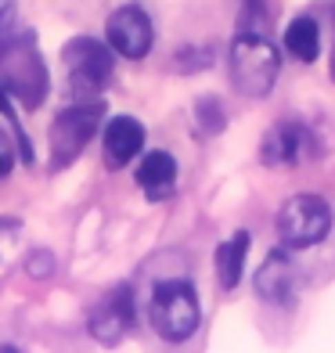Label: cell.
<instances>
[{
    "mask_svg": "<svg viewBox=\"0 0 335 353\" xmlns=\"http://www.w3.org/2000/svg\"><path fill=\"white\" fill-rule=\"evenodd\" d=\"M11 170V155H8V141L0 137V176H4Z\"/></svg>",
    "mask_w": 335,
    "mask_h": 353,
    "instance_id": "e0dca14e",
    "label": "cell"
},
{
    "mask_svg": "<svg viewBox=\"0 0 335 353\" xmlns=\"http://www.w3.org/2000/svg\"><path fill=\"white\" fill-rule=\"evenodd\" d=\"M101 116H105V105L101 101H79V105L65 108L51 123V155H54V166H69L72 159L83 152V144L101 126Z\"/></svg>",
    "mask_w": 335,
    "mask_h": 353,
    "instance_id": "8992f818",
    "label": "cell"
},
{
    "mask_svg": "<svg viewBox=\"0 0 335 353\" xmlns=\"http://www.w3.org/2000/svg\"><path fill=\"white\" fill-rule=\"evenodd\" d=\"M281 58L274 43L263 40L260 33H242L231 47V79L234 87L249 98H267L270 87L278 83Z\"/></svg>",
    "mask_w": 335,
    "mask_h": 353,
    "instance_id": "3957f363",
    "label": "cell"
},
{
    "mask_svg": "<svg viewBox=\"0 0 335 353\" xmlns=\"http://www.w3.org/2000/svg\"><path fill=\"white\" fill-rule=\"evenodd\" d=\"M307 144H310L307 126L296 123V119H281V123H274L263 134L260 159L267 166H292V163H299V159L307 155Z\"/></svg>",
    "mask_w": 335,
    "mask_h": 353,
    "instance_id": "30bf717a",
    "label": "cell"
},
{
    "mask_svg": "<svg viewBox=\"0 0 335 353\" xmlns=\"http://www.w3.org/2000/svg\"><path fill=\"white\" fill-rule=\"evenodd\" d=\"M199 123L205 126V134H220L223 130V112L213 98H202L199 101Z\"/></svg>",
    "mask_w": 335,
    "mask_h": 353,
    "instance_id": "2e32d148",
    "label": "cell"
},
{
    "mask_svg": "<svg viewBox=\"0 0 335 353\" xmlns=\"http://www.w3.org/2000/svg\"><path fill=\"white\" fill-rule=\"evenodd\" d=\"M101 148H105V163H108L112 170L126 166L141 148H145V126H141L134 116L108 119L105 137H101Z\"/></svg>",
    "mask_w": 335,
    "mask_h": 353,
    "instance_id": "8fae6325",
    "label": "cell"
},
{
    "mask_svg": "<svg viewBox=\"0 0 335 353\" xmlns=\"http://www.w3.org/2000/svg\"><path fill=\"white\" fill-rule=\"evenodd\" d=\"M0 116H4L8 123H11V130H14V137H19V152H22V159L29 163L33 159V148H29V141H26V134H22V126H19V116H14V108H11V94L0 87Z\"/></svg>",
    "mask_w": 335,
    "mask_h": 353,
    "instance_id": "9a60e30c",
    "label": "cell"
},
{
    "mask_svg": "<svg viewBox=\"0 0 335 353\" xmlns=\"http://www.w3.org/2000/svg\"><path fill=\"white\" fill-rule=\"evenodd\" d=\"M0 87L14 94L26 108H37L47 94V69L33 37L0 40Z\"/></svg>",
    "mask_w": 335,
    "mask_h": 353,
    "instance_id": "6da1fadb",
    "label": "cell"
},
{
    "mask_svg": "<svg viewBox=\"0 0 335 353\" xmlns=\"http://www.w3.org/2000/svg\"><path fill=\"white\" fill-rule=\"evenodd\" d=\"M134 325V292L119 285L116 292H108L90 314V335L105 346H116Z\"/></svg>",
    "mask_w": 335,
    "mask_h": 353,
    "instance_id": "ba28073f",
    "label": "cell"
},
{
    "mask_svg": "<svg viewBox=\"0 0 335 353\" xmlns=\"http://www.w3.org/2000/svg\"><path fill=\"white\" fill-rule=\"evenodd\" d=\"M285 47L299 61H317V54H321V29H317V22L310 14H299V19L289 22V29H285Z\"/></svg>",
    "mask_w": 335,
    "mask_h": 353,
    "instance_id": "5bb4252c",
    "label": "cell"
},
{
    "mask_svg": "<svg viewBox=\"0 0 335 353\" xmlns=\"http://www.w3.org/2000/svg\"><path fill=\"white\" fill-rule=\"evenodd\" d=\"M249 245H252L249 231H234L227 242L216 245V281H220V288H238L242 270H245Z\"/></svg>",
    "mask_w": 335,
    "mask_h": 353,
    "instance_id": "4fadbf2b",
    "label": "cell"
},
{
    "mask_svg": "<svg viewBox=\"0 0 335 353\" xmlns=\"http://www.w3.org/2000/svg\"><path fill=\"white\" fill-rule=\"evenodd\" d=\"M105 33H108L112 51H119L123 58H134V61L152 51V37H155L152 33V19L137 4H126L119 11H112Z\"/></svg>",
    "mask_w": 335,
    "mask_h": 353,
    "instance_id": "52a82bcc",
    "label": "cell"
},
{
    "mask_svg": "<svg viewBox=\"0 0 335 353\" xmlns=\"http://www.w3.org/2000/svg\"><path fill=\"white\" fill-rule=\"evenodd\" d=\"M0 353H19V350H14V346H4V350H0Z\"/></svg>",
    "mask_w": 335,
    "mask_h": 353,
    "instance_id": "ac0fdd59",
    "label": "cell"
},
{
    "mask_svg": "<svg viewBox=\"0 0 335 353\" xmlns=\"http://www.w3.org/2000/svg\"><path fill=\"white\" fill-rule=\"evenodd\" d=\"M148 317H152V328L170 343H184L195 335L199 321H202V307H199V296L187 281H163L155 285L152 303H148Z\"/></svg>",
    "mask_w": 335,
    "mask_h": 353,
    "instance_id": "7a4b0ae2",
    "label": "cell"
},
{
    "mask_svg": "<svg viewBox=\"0 0 335 353\" xmlns=\"http://www.w3.org/2000/svg\"><path fill=\"white\" fill-rule=\"evenodd\" d=\"M137 184L145 188V195L152 202H163L173 184H177V163H173L170 152H148L137 166Z\"/></svg>",
    "mask_w": 335,
    "mask_h": 353,
    "instance_id": "7c38bea8",
    "label": "cell"
},
{
    "mask_svg": "<svg viewBox=\"0 0 335 353\" xmlns=\"http://www.w3.org/2000/svg\"><path fill=\"white\" fill-rule=\"evenodd\" d=\"M65 65L76 101H98V94L112 79V51L90 37H76L65 47Z\"/></svg>",
    "mask_w": 335,
    "mask_h": 353,
    "instance_id": "5b68a950",
    "label": "cell"
},
{
    "mask_svg": "<svg viewBox=\"0 0 335 353\" xmlns=\"http://www.w3.org/2000/svg\"><path fill=\"white\" fill-rule=\"evenodd\" d=\"M332 231V205L321 195H292L278 213V234L285 249H310Z\"/></svg>",
    "mask_w": 335,
    "mask_h": 353,
    "instance_id": "277c9868",
    "label": "cell"
},
{
    "mask_svg": "<svg viewBox=\"0 0 335 353\" xmlns=\"http://www.w3.org/2000/svg\"><path fill=\"white\" fill-rule=\"evenodd\" d=\"M252 288H256V296L263 303H274V307L292 303V296H296V263L289 260V252L285 249L270 252L260 263L256 278H252Z\"/></svg>",
    "mask_w": 335,
    "mask_h": 353,
    "instance_id": "9c48e42d",
    "label": "cell"
}]
</instances>
